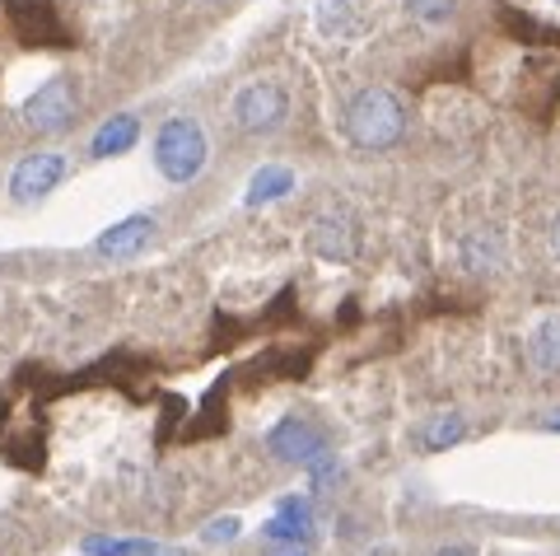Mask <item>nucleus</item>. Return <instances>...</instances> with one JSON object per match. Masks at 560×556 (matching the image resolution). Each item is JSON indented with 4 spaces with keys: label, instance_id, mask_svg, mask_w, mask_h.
<instances>
[{
    "label": "nucleus",
    "instance_id": "f257e3e1",
    "mask_svg": "<svg viewBox=\"0 0 560 556\" xmlns=\"http://www.w3.org/2000/svg\"><path fill=\"white\" fill-rule=\"evenodd\" d=\"M346 141L355 150H393L401 136H407V103H401L397 90H388V84H370V90H360L355 99L346 103Z\"/></svg>",
    "mask_w": 560,
    "mask_h": 556
},
{
    "label": "nucleus",
    "instance_id": "f03ea898",
    "mask_svg": "<svg viewBox=\"0 0 560 556\" xmlns=\"http://www.w3.org/2000/svg\"><path fill=\"white\" fill-rule=\"evenodd\" d=\"M206 160H210V146L197 117H168L160 136H154V164H160L168 183H197Z\"/></svg>",
    "mask_w": 560,
    "mask_h": 556
},
{
    "label": "nucleus",
    "instance_id": "7ed1b4c3",
    "mask_svg": "<svg viewBox=\"0 0 560 556\" xmlns=\"http://www.w3.org/2000/svg\"><path fill=\"white\" fill-rule=\"evenodd\" d=\"M267 444H271V454H276V459L308 467V473H313V486H327L331 477H337V454H331L327 436H323L318 426L300 421V416H285V421H280L271 436H267Z\"/></svg>",
    "mask_w": 560,
    "mask_h": 556
},
{
    "label": "nucleus",
    "instance_id": "20e7f679",
    "mask_svg": "<svg viewBox=\"0 0 560 556\" xmlns=\"http://www.w3.org/2000/svg\"><path fill=\"white\" fill-rule=\"evenodd\" d=\"M290 117V94L276 80H257L234 99V127L243 136H276Z\"/></svg>",
    "mask_w": 560,
    "mask_h": 556
},
{
    "label": "nucleus",
    "instance_id": "39448f33",
    "mask_svg": "<svg viewBox=\"0 0 560 556\" xmlns=\"http://www.w3.org/2000/svg\"><path fill=\"white\" fill-rule=\"evenodd\" d=\"M75 113H80V90L70 76H51L47 84H38V90L24 99V121L43 136L66 131L70 121H75Z\"/></svg>",
    "mask_w": 560,
    "mask_h": 556
},
{
    "label": "nucleus",
    "instance_id": "423d86ee",
    "mask_svg": "<svg viewBox=\"0 0 560 556\" xmlns=\"http://www.w3.org/2000/svg\"><path fill=\"white\" fill-rule=\"evenodd\" d=\"M61 178H66V154L61 150H43V154H28V160L14 169L10 193H14V201H38L47 193H57Z\"/></svg>",
    "mask_w": 560,
    "mask_h": 556
},
{
    "label": "nucleus",
    "instance_id": "0eeeda50",
    "mask_svg": "<svg viewBox=\"0 0 560 556\" xmlns=\"http://www.w3.org/2000/svg\"><path fill=\"white\" fill-rule=\"evenodd\" d=\"M308 248L318 257H327V263H350V257H355V220L346 211L318 216L308 230Z\"/></svg>",
    "mask_w": 560,
    "mask_h": 556
},
{
    "label": "nucleus",
    "instance_id": "6e6552de",
    "mask_svg": "<svg viewBox=\"0 0 560 556\" xmlns=\"http://www.w3.org/2000/svg\"><path fill=\"white\" fill-rule=\"evenodd\" d=\"M523 351H528V364L537 374L556 379L560 374V314H541L528 337H523Z\"/></svg>",
    "mask_w": 560,
    "mask_h": 556
},
{
    "label": "nucleus",
    "instance_id": "1a4fd4ad",
    "mask_svg": "<svg viewBox=\"0 0 560 556\" xmlns=\"http://www.w3.org/2000/svg\"><path fill=\"white\" fill-rule=\"evenodd\" d=\"M150 234H154V220L150 216H127V220H117L113 230H103L94 248L103 257H136L150 243Z\"/></svg>",
    "mask_w": 560,
    "mask_h": 556
},
{
    "label": "nucleus",
    "instance_id": "9d476101",
    "mask_svg": "<svg viewBox=\"0 0 560 556\" xmlns=\"http://www.w3.org/2000/svg\"><path fill=\"white\" fill-rule=\"evenodd\" d=\"M463 267L477 271V276L500 271V267H504V239H500L495 230H471V234L463 239Z\"/></svg>",
    "mask_w": 560,
    "mask_h": 556
},
{
    "label": "nucleus",
    "instance_id": "9b49d317",
    "mask_svg": "<svg viewBox=\"0 0 560 556\" xmlns=\"http://www.w3.org/2000/svg\"><path fill=\"white\" fill-rule=\"evenodd\" d=\"M136 136H140V121L131 113H121L113 121H103V127L94 131V141H90V154L94 160H113V154H127L136 146Z\"/></svg>",
    "mask_w": 560,
    "mask_h": 556
},
{
    "label": "nucleus",
    "instance_id": "f8f14e48",
    "mask_svg": "<svg viewBox=\"0 0 560 556\" xmlns=\"http://www.w3.org/2000/svg\"><path fill=\"white\" fill-rule=\"evenodd\" d=\"M261 533H267L271 543H308V533H313V510L304 506V500H280V514H276Z\"/></svg>",
    "mask_w": 560,
    "mask_h": 556
},
{
    "label": "nucleus",
    "instance_id": "ddd939ff",
    "mask_svg": "<svg viewBox=\"0 0 560 556\" xmlns=\"http://www.w3.org/2000/svg\"><path fill=\"white\" fill-rule=\"evenodd\" d=\"M290 193H294V173L280 169V164H267V169L253 173V183H248V206H267V201H280V197H290Z\"/></svg>",
    "mask_w": 560,
    "mask_h": 556
},
{
    "label": "nucleus",
    "instance_id": "4468645a",
    "mask_svg": "<svg viewBox=\"0 0 560 556\" xmlns=\"http://www.w3.org/2000/svg\"><path fill=\"white\" fill-rule=\"evenodd\" d=\"M467 436V416H458V412H444V416H434V421L420 430V444L430 449V454H440V449H448V444H458Z\"/></svg>",
    "mask_w": 560,
    "mask_h": 556
},
{
    "label": "nucleus",
    "instance_id": "2eb2a0df",
    "mask_svg": "<svg viewBox=\"0 0 560 556\" xmlns=\"http://www.w3.org/2000/svg\"><path fill=\"white\" fill-rule=\"evenodd\" d=\"M84 556H150L154 543H140V537H84Z\"/></svg>",
    "mask_w": 560,
    "mask_h": 556
},
{
    "label": "nucleus",
    "instance_id": "dca6fc26",
    "mask_svg": "<svg viewBox=\"0 0 560 556\" xmlns=\"http://www.w3.org/2000/svg\"><path fill=\"white\" fill-rule=\"evenodd\" d=\"M407 14L420 24H448L458 14V0H407Z\"/></svg>",
    "mask_w": 560,
    "mask_h": 556
},
{
    "label": "nucleus",
    "instance_id": "f3484780",
    "mask_svg": "<svg viewBox=\"0 0 560 556\" xmlns=\"http://www.w3.org/2000/svg\"><path fill=\"white\" fill-rule=\"evenodd\" d=\"M318 24L323 33H341L350 24V0H318Z\"/></svg>",
    "mask_w": 560,
    "mask_h": 556
},
{
    "label": "nucleus",
    "instance_id": "a211bd4d",
    "mask_svg": "<svg viewBox=\"0 0 560 556\" xmlns=\"http://www.w3.org/2000/svg\"><path fill=\"white\" fill-rule=\"evenodd\" d=\"M234 537H238V519L234 514L210 519V524H206V543H234Z\"/></svg>",
    "mask_w": 560,
    "mask_h": 556
},
{
    "label": "nucleus",
    "instance_id": "6ab92c4d",
    "mask_svg": "<svg viewBox=\"0 0 560 556\" xmlns=\"http://www.w3.org/2000/svg\"><path fill=\"white\" fill-rule=\"evenodd\" d=\"M271 556H308V543H290V547H271Z\"/></svg>",
    "mask_w": 560,
    "mask_h": 556
},
{
    "label": "nucleus",
    "instance_id": "aec40b11",
    "mask_svg": "<svg viewBox=\"0 0 560 556\" xmlns=\"http://www.w3.org/2000/svg\"><path fill=\"white\" fill-rule=\"evenodd\" d=\"M541 430H560V407H556V412H547V416H541Z\"/></svg>",
    "mask_w": 560,
    "mask_h": 556
},
{
    "label": "nucleus",
    "instance_id": "412c9836",
    "mask_svg": "<svg viewBox=\"0 0 560 556\" xmlns=\"http://www.w3.org/2000/svg\"><path fill=\"white\" fill-rule=\"evenodd\" d=\"M551 248H556V257H560V211H556V220H551Z\"/></svg>",
    "mask_w": 560,
    "mask_h": 556
},
{
    "label": "nucleus",
    "instance_id": "4be33fe9",
    "mask_svg": "<svg viewBox=\"0 0 560 556\" xmlns=\"http://www.w3.org/2000/svg\"><path fill=\"white\" fill-rule=\"evenodd\" d=\"M440 556H477V552H471V547H444Z\"/></svg>",
    "mask_w": 560,
    "mask_h": 556
},
{
    "label": "nucleus",
    "instance_id": "5701e85b",
    "mask_svg": "<svg viewBox=\"0 0 560 556\" xmlns=\"http://www.w3.org/2000/svg\"><path fill=\"white\" fill-rule=\"evenodd\" d=\"M150 556H183V552H160V547H154V552H150Z\"/></svg>",
    "mask_w": 560,
    "mask_h": 556
},
{
    "label": "nucleus",
    "instance_id": "b1692460",
    "mask_svg": "<svg viewBox=\"0 0 560 556\" xmlns=\"http://www.w3.org/2000/svg\"><path fill=\"white\" fill-rule=\"evenodd\" d=\"M556 5H560V0H556Z\"/></svg>",
    "mask_w": 560,
    "mask_h": 556
}]
</instances>
